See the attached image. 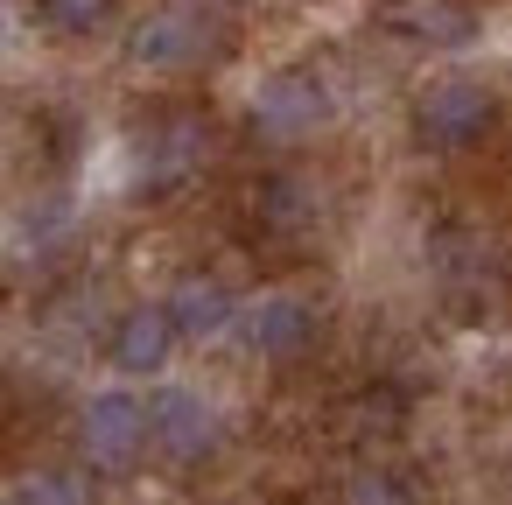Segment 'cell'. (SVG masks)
Masks as SVG:
<instances>
[{
    "label": "cell",
    "instance_id": "obj_6",
    "mask_svg": "<svg viewBox=\"0 0 512 505\" xmlns=\"http://www.w3.org/2000/svg\"><path fill=\"white\" fill-rule=\"evenodd\" d=\"M176 316H169V302H141V309H127L120 323H113V344H106V358H113V372H127V379H155L169 358H176Z\"/></svg>",
    "mask_w": 512,
    "mask_h": 505
},
{
    "label": "cell",
    "instance_id": "obj_7",
    "mask_svg": "<svg viewBox=\"0 0 512 505\" xmlns=\"http://www.w3.org/2000/svg\"><path fill=\"white\" fill-rule=\"evenodd\" d=\"M148 428H155V449L176 456V463H197V456L218 442V414H211L197 393H183V386H169V393L148 400Z\"/></svg>",
    "mask_w": 512,
    "mask_h": 505
},
{
    "label": "cell",
    "instance_id": "obj_4",
    "mask_svg": "<svg viewBox=\"0 0 512 505\" xmlns=\"http://www.w3.org/2000/svg\"><path fill=\"white\" fill-rule=\"evenodd\" d=\"M330 120V92L309 78V71H274L267 85H260V99H253V127L267 134V141H302V134H316Z\"/></svg>",
    "mask_w": 512,
    "mask_h": 505
},
{
    "label": "cell",
    "instance_id": "obj_3",
    "mask_svg": "<svg viewBox=\"0 0 512 505\" xmlns=\"http://www.w3.org/2000/svg\"><path fill=\"white\" fill-rule=\"evenodd\" d=\"M204 57H211V22L197 8H155L127 36V64L141 71H197Z\"/></svg>",
    "mask_w": 512,
    "mask_h": 505
},
{
    "label": "cell",
    "instance_id": "obj_5",
    "mask_svg": "<svg viewBox=\"0 0 512 505\" xmlns=\"http://www.w3.org/2000/svg\"><path fill=\"white\" fill-rule=\"evenodd\" d=\"M379 29H393L414 50H463L477 43V8L470 0H386Z\"/></svg>",
    "mask_w": 512,
    "mask_h": 505
},
{
    "label": "cell",
    "instance_id": "obj_12",
    "mask_svg": "<svg viewBox=\"0 0 512 505\" xmlns=\"http://www.w3.org/2000/svg\"><path fill=\"white\" fill-rule=\"evenodd\" d=\"M344 505H414V491H407V477H393V470H358V477L344 484Z\"/></svg>",
    "mask_w": 512,
    "mask_h": 505
},
{
    "label": "cell",
    "instance_id": "obj_2",
    "mask_svg": "<svg viewBox=\"0 0 512 505\" xmlns=\"http://www.w3.org/2000/svg\"><path fill=\"white\" fill-rule=\"evenodd\" d=\"M148 442H155V428H148V407L134 393H99L78 421V449L92 470H134L148 456Z\"/></svg>",
    "mask_w": 512,
    "mask_h": 505
},
{
    "label": "cell",
    "instance_id": "obj_8",
    "mask_svg": "<svg viewBox=\"0 0 512 505\" xmlns=\"http://www.w3.org/2000/svg\"><path fill=\"white\" fill-rule=\"evenodd\" d=\"M246 337L260 358H302L316 344V309L302 295H260L246 309Z\"/></svg>",
    "mask_w": 512,
    "mask_h": 505
},
{
    "label": "cell",
    "instance_id": "obj_9",
    "mask_svg": "<svg viewBox=\"0 0 512 505\" xmlns=\"http://www.w3.org/2000/svg\"><path fill=\"white\" fill-rule=\"evenodd\" d=\"M169 316H176V330H183V337H218V330L232 323V295H225L218 281L190 274V281L169 295Z\"/></svg>",
    "mask_w": 512,
    "mask_h": 505
},
{
    "label": "cell",
    "instance_id": "obj_10",
    "mask_svg": "<svg viewBox=\"0 0 512 505\" xmlns=\"http://www.w3.org/2000/svg\"><path fill=\"white\" fill-rule=\"evenodd\" d=\"M113 8L120 0H36V22L64 43H92V36L113 29Z\"/></svg>",
    "mask_w": 512,
    "mask_h": 505
},
{
    "label": "cell",
    "instance_id": "obj_11",
    "mask_svg": "<svg viewBox=\"0 0 512 505\" xmlns=\"http://www.w3.org/2000/svg\"><path fill=\"white\" fill-rule=\"evenodd\" d=\"M15 505H92V484H85L78 470H43V477L22 484Z\"/></svg>",
    "mask_w": 512,
    "mask_h": 505
},
{
    "label": "cell",
    "instance_id": "obj_1",
    "mask_svg": "<svg viewBox=\"0 0 512 505\" xmlns=\"http://www.w3.org/2000/svg\"><path fill=\"white\" fill-rule=\"evenodd\" d=\"M491 127H498V99H491L477 78H435V85L414 99V141H421L428 155H463V148H477Z\"/></svg>",
    "mask_w": 512,
    "mask_h": 505
}]
</instances>
